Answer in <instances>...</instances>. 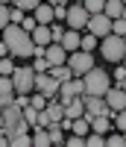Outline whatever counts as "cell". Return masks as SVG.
I'll return each instance as SVG.
<instances>
[{
    "mask_svg": "<svg viewBox=\"0 0 126 147\" xmlns=\"http://www.w3.org/2000/svg\"><path fill=\"white\" fill-rule=\"evenodd\" d=\"M3 35V44H6V50L15 56V59H32V38H29V32L27 30H21V24H6L3 30H0Z\"/></svg>",
    "mask_w": 126,
    "mask_h": 147,
    "instance_id": "obj_1",
    "label": "cell"
},
{
    "mask_svg": "<svg viewBox=\"0 0 126 147\" xmlns=\"http://www.w3.org/2000/svg\"><path fill=\"white\" fill-rule=\"evenodd\" d=\"M111 85V80H109V71L106 68H88L85 74H82V88H85V94H97V97H103L106 94V88Z\"/></svg>",
    "mask_w": 126,
    "mask_h": 147,
    "instance_id": "obj_2",
    "label": "cell"
},
{
    "mask_svg": "<svg viewBox=\"0 0 126 147\" xmlns=\"http://www.w3.org/2000/svg\"><path fill=\"white\" fill-rule=\"evenodd\" d=\"M100 50H103V56L109 59V62H123V56H126V41H123V35H115V32H109L103 35V41L97 44Z\"/></svg>",
    "mask_w": 126,
    "mask_h": 147,
    "instance_id": "obj_3",
    "label": "cell"
},
{
    "mask_svg": "<svg viewBox=\"0 0 126 147\" xmlns=\"http://www.w3.org/2000/svg\"><path fill=\"white\" fill-rule=\"evenodd\" d=\"M32 80H35L32 65H23V68H15V71H12V88H15L18 94L32 91Z\"/></svg>",
    "mask_w": 126,
    "mask_h": 147,
    "instance_id": "obj_4",
    "label": "cell"
},
{
    "mask_svg": "<svg viewBox=\"0 0 126 147\" xmlns=\"http://www.w3.org/2000/svg\"><path fill=\"white\" fill-rule=\"evenodd\" d=\"M65 62H68V68H70L73 77H82L88 68H94V56H91V53H85V50H73V53L65 59Z\"/></svg>",
    "mask_w": 126,
    "mask_h": 147,
    "instance_id": "obj_5",
    "label": "cell"
},
{
    "mask_svg": "<svg viewBox=\"0 0 126 147\" xmlns=\"http://www.w3.org/2000/svg\"><path fill=\"white\" fill-rule=\"evenodd\" d=\"M32 88L35 91H41L47 100H56V91H59V80H53L47 71H41V74H35V80H32Z\"/></svg>",
    "mask_w": 126,
    "mask_h": 147,
    "instance_id": "obj_6",
    "label": "cell"
},
{
    "mask_svg": "<svg viewBox=\"0 0 126 147\" xmlns=\"http://www.w3.org/2000/svg\"><path fill=\"white\" fill-rule=\"evenodd\" d=\"M82 106H85L82 118H88V121H91L94 115H109L106 100H103V97H97V94H82Z\"/></svg>",
    "mask_w": 126,
    "mask_h": 147,
    "instance_id": "obj_7",
    "label": "cell"
},
{
    "mask_svg": "<svg viewBox=\"0 0 126 147\" xmlns=\"http://www.w3.org/2000/svg\"><path fill=\"white\" fill-rule=\"evenodd\" d=\"M88 32L91 35H97V38H103V35H109L111 32V18H106L103 12H94V15H88Z\"/></svg>",
    "mask_w": 126,
    "mask_h": 147,
    "instance_id": "obj_8",
    "label": "cell"
},
{
    "mask_svg": "<svg viewBox=\"0 0 126 147\" xmlns=\"http://www.w3.org/2000/svg\"><path fill=\"white\" fill-rule=\"evenodd\" d=\"M65 21H68V30H85L88 12L82 9V3H73V6H68V12H65Z\"/></svg>",
    "mask_w": 126,
    "mask_h": 147,
    "instance_id": "obj_9",
    "label": "cell"
},
{
    "mask_svg": "<svg viewBox=\"0 0 126 147\" xmlns=\"http://www.w3.org/2000/svg\"><path fill=\"white\" fill-rule=\"evenodd\" d=\"M126 88L123 85H115V88H106V94H103V100H106V106H109V112H120V109L126 106V94H123Z\"/></svg>",
    "mask_w": 126,
    "mask_h": 147,
    "instance_id": "obj_10",
    "label": "cell"
},
{
    "mask_svg": "<svg viewBox=\"0 0 126 147\" xmlns=\"http://www.w3.org/2000/svg\"><path fill=\"white\" fill-rule=\"evenodd\" d=\"M44 59L50 65H65L68 53H65V47H62L59 41H50V44H44Z\"/></svg>",
    "mask_w": 126,
    "mask_h": 147,
    "instance_id": "obj_11",
    "label": "cell"
},
{
    "mask_svg": "<svg viewBox=\"0 0 126 147\" xmlns=\"http://www.w3.org/2000/svg\"><path fill=\"white\" fill-rule=\"evenodd\" d=\"M59 44L65 47V53H73V50H79V30H68V32H62Z\"/></svg>",
    "mask_w": 126,
    "mask_h": 147,
    "instance_id": "obj_12",
    "label": "cell"
},
{
    "mask_svg": "<svg viewBox=\"0 0 126 147\" xmlns=\"http://www.w3.org/2000/svg\"><path fill=\"white\" fill-rule=\"evenodd\" d=\"M32 12H35V15H32L35 24H53V6H50V3H38Z\"/></svg>",
    "mask_w": 126,
    "mask_h": 147,
    "instance_id": "obj_13",
    "label": "cell"
},
{
    "mask_svg": "<svg viewBox=\"0 0 126 147\" xmlns=\"http://www.w3.org/2000/svg\"><path fill=\"white\" fill-rule=\"evenodd\" d=\"M103 15L106 18H123V0H106L103 3Z\"/></svg>",
    "mask_w": 126,
    "mask_h": 147,
    "instance_id": "obj_14",
    "label": "cell"
},
{
    "mask_svg": "<svg viewBox=\"0 0 126 147\" xmlns=\"http://www.w3.org/2000/svg\"><path fill=\"white\" fill-rule=\"evenodd\" d=\"M82 112H85V106H82V97H73V100H68L65 103V118H82Z\"/></svg>",
    "mask_w": 126,
    "mask_h": 147,
    "instance_id": "obj_15",
    "label": "cell"
},
{
    "mask_svg": "<svg viewBox=\"0 0 126 147\" xmlns=\"http://www.w3.org/2000/svg\"><path fill=\"white\" fill-rule=\"evenodd\" d=\"M29 38H32V44H50V27L47 24H38V27H35L32 32H29Z\"/></svg>",
    "mask_w": 126,
    "mask_h": 147,
    "instance_id": "obj_16",
    "label": "cell"
},
{
    "mask_svg": "<svg viewBox=\"0 0 126 147\" xmlns=\"http://www.w3.org/2000/svg\"><path fill=\"white\" fill-rule=\"evenodd\" d=\"M88 127H91L94 132H103V136H106L109 127H111V118H109V115H94L91 121H88Z\"/></svg>",
    "mask_w": 126,
    "mask_h": 147,
    "instance_id": "obj_17",
    "label": "cell"
},
{
    "mask_svg": "<svg viewBox=\"0 0 126 147\" xmlns=\"http://www.w3.org/2000/svg\"><path fill=\"white\" fill-rule=\"evenodd\" d=\"M44 129H47L50 144H62V141H65V129H62V124H47Z\"/></svg>",
    "mask_w": 126,
    "mask_h": 147,
    "instance_id": "obj_18",
    "label": "cell"
},
{
    "mask_svg": "<svg viewBox=\"0 0 126 147\" xmlns=\"http://www.w3.org/2000/svg\"><path fill=\"white\" fill-rule=\"evenodd\" d=\"M29 141H32L35 147H50V138H47V129H44V127H38V124H35V132L29 136Z\"/></svg>",
    "mask_w": 126,
    "mask_h": 147,
    "instance_id": "obj_19",
    "label": "cell"
},
{
    "mask_svg": "<svg viewBox=\"0 0 126 147\" xmlns=\"http://www.w3.org/2000/svg\"><path fill=\"white\" fill-rule=\"evenodd\" d=\"M97 44H100V38H97V35H91V32H88V35H79V50L94 53V50H97Z\"/></svg>",
    "mask_w": 126,
    "mask_h": 147,
    "instance_id": "obj_20",
    "label": "cell"
},
{
    "mask_svg": "<svg viewBox=\"0 0 126 147\" xmlns=\"http://www.w3.org/2000/svg\"><path fill=\"white\" fill-rule=\"evenodd\" d=\"M47 74H50L53 80H59V82H62V80H70V77H73V74H70V68H65V65H50V71H47Z\"/></svg>",
    "mask_w": 126,
    "mask_h": 147,
    "instance_id": "obj_21",
    "label": "cell"
},
{
    "mask_svg": "<svg viewBox=\"0 0 126 147\" xmlns=\"http://www.w3.org/2000/svg\"><path fill=\"white\" fill-rule=\"evenodd\" d=\"M103 144H106L103 132H91V129L85 132V147H103Z\"/></svg>",
    "mask_w": 126,
    "mask_h": 147,
    "instance_id": "obj_22",
    "label": "cell"
},
{
    "mask_svg": "<svg viewBox=\"0 0 126 147\" xmlns=\"http://www.w3.org/2000/svg\"><path fill=\"white\" fill-rule=\"evenodd\" d=\"M21 115H23V121H27L29 127H35V121H38V109H32V106L27 103V106L21 109Z\"/></svg>",
    "mask_w": 126,
    "mask_h": 147,
    "instance_id": "obj_23",
    "label": "cell"
},
{
    "mask_svg": "<svg viewBox=\"0 0 126 147\" xmlns=\"http://www.w3.org/2000/svg\"><path fill=\"white\" fill-rule=\"evenodd\" d=\"M9 144H12V147H29L32 141H29L27 132H18V136H9Z\"/></svg>",
    "mask_w": 126,
    "mask_h": 147,
    "instance_id": "obj_24",
    "label": "cell"
},
{
    "mask_svg": "<svg viewBox=\"0 0 126 147\" xmlns=\"http://www.w3.org/2000/svg\"><path fill=\"white\" fill-rule=\"evenodd\" d=\"M103 3L106 0H82V9L88 15H94V12H103Z\"/></svg>",
    "mask_w": 126,
    "mask_h": 147,
    "instance_id": "obj_25",
    "label": "cell"
},
{
    "mask_svg": "<svg viewBox=\"0 0 126 147\" xmlns=\"http://www.w3.org/2000/svg\"><path fill=\"white\" fill-rule=\"evenodd\" d=\"M29 106H32V109H38V112H44V106H47V97H44L41 91H35V94L29 97Z\"/></svg>",
    "mask_w": 126,
    "mask_h": 147,
    "instance_id": "obj_26",
    "label": "cell"
},
{
    "mask_svg": "<svg viewBox=\"0 0 126 147\" xmlns=\"http://www.w3.org/2000/svg\"><path fill=\"white\" fill-rule=\"evenodd\" d=\"M0 94H3V97H15V88H12V77H0Z\"/></svg>",
    "mask_w": 126,
    "mask_h": 147,
    "instance_id": "obj_27",
    "label": "cell"
},
{
    "mask_svg": "<svg viewBox=\"0 0 126 147\" xmlns=\"http://www.w3.org/2000/svg\"><path fill=\"white\" fill-rule=\"evenodd\" d=\"M12 3H15V6L21 9V12H32L35 6H38V3H41V0H12Z\"/></svg>",
    "mask_w": 126,
    "mask_h": 147,
    "instance_id": "obj_28",
    "label": "cell"
},
{
    "mask_svg": "<svg viewBox=\"0 0 126 147\" xmlns=\"http://www.w3.org/2000/svg\"><path fill=\"white\" fill-rule=\"evenodd\" d=\"M12 71H15V65H12V59L0 56V77H12Z\"/></svg>",
    "mask_w": 126,
    "mask_h": 147,
    "instance_id": "obj_29",
    "label": "cell"
},
{
    "mask_svg": "<svg viewBox=\"0 0 126 147\" xmlns=\"http://www.w3.org/2000/svg\"><path fill=\"white\" fill-rule=\"evenodd\" d=\"M62 144L65 147H85V136H76V132H73V136H68Z\"/></svg>",
    "mask_w": 126,
    "mask_h": 147,
    "instance_id": "obj_30",
    "label": "cell"
},
{
    "mask_svg": "<svg viewBox=\"0 0 126 147\" xmlns=\"http://www.w3.org/2000/svg\"><path fill=\"white\" fill-rule=\"evenodd\" d=\"M32 59H35V62H32V71H35V74H41V71H50V62H47L44 56H32Z\"/></svg>",
    "mask_w": 126,
    "mask_h": 147,
    "instance_id": "obj_31",
    "label": "cell"
},
{
    "mask_svg": "<svg viewBox=\"0 0 126 147\" xmlns=\"http://www.w3.org/2000/svg\"><path fill=\"white\" fill-rule=\"evenodd\" d=\"M111 32H115V35H123V32H126V18H115V21H111Z\"/></svg>",
    "mask_w": 126,
    "mask_h": 147,
    "instance_id": "obj_32",
    "label": "cell"
},
{
    "mask_svg": "<svg viewBox=\"0 0 126 147\" xmlns=\"http://www.w3.org/2000/svg\"><path fill=\"white\" fill-rule=\"evenodd\" d=\"M47 27H50V41H59L62 32H65V27H62V24H47Z\"/></svg>",
    "mask_w": 126,
    "mask_h": 147,
    "instance_id": "obj_33",
    "label": "cell"
},
{
    "mask_svg": "<svg viewBox=\"0 0 126 147\" xmlns=\"http://www.w3.org/2000/svg\"><path fill=\"white\" fill-rule=\"evenodd\" d=\"M106 144H109V147H123V144H126V138H123V132L117 129L111 138H106Z\"/></svg>",
    "mask_w": 126,
    "mask_h": 147,
    "instance_id": "obj_34",
    "label": "cell"
},
{
    "mask_svg": "<svg viewBox=\"0 0 126 147\" xmlns=\"http://www.w3.org/2000/svg\"><path fill=\"white\" fill-rule=\"evenodd\" d=\"M126 82V68L117 62V68H115V85H123ZM123 88H126V85H123Z\"/></svg>",
    "mask_w": 126,
    "mask_h": 147,
    "instance_id": "obj_35",
    "label": "cell"
},
{
    "mask_svg": "<svg viewBox=\"0 0 126 147\" xmlns=\"http://www.w3.org/2000/svg\"><path fill=\"white\" fill-rule=\"evenodd\" d=\"M23 21V12L15 6V9H9V24H21Z\"/></svg>",
    "mask_w": 126,
    "mask_h": 147,
    "instance_id": "obj_36",
    "label": "cell"
},
{
    "mask_svg": "<svg viewBox=\"0 0 126 147\" xmlns=\"http://www.w3.org/2000/svg\"><path fill=\"white\" fill-rule=\"evenodd\" d=\"M6 24H9V6H3V3H0V30H3Z\"/></svg>",
    "mask_w": 126,
    "mask_h": 147,
    "instance_id": "obj_37",
    "label": "cell"
},
{
    "mask_svg": "<svg viewBox=\"0 0 126 147\" xmlns=\"http://www.w3.org/2000/svg\"><path fill=\"white\" fill-rule=\"evenodd\" d=\"M35 27H38V24H35V18H23V21H21V30H27V32H32Z\"/></svg>",
    "mask_w": 126,
    "mask_h": 147,
    "instance_id": "obj_38",
    "label": "cell"
},
{
    "mask_svg": "<svg viewBox=\"0 0 126 147\" xmlns=\"http://www.w3.org/2000/svg\"><path fill=\"white\" fill-rule=\"evenodd\" d=\"M65 12H68V6H56L53 9V21H65Z\"/></svg>",
    "mask_w": 126,
    "mask_h": 147,
    "instance_id": "obj_39",
    "label": "cell"
},
{
    "mask_svg": "<svg viewBox=\"0 0 126 147\" xmlns=\"http://www.w3.org/2000/svg\"><path fill=\"white\" fill-rule=\"evenodd\" d=\"M44 3H50V6H65L68 0H44Z\"/></svg>",
    "mask_w": 126,
    "mask_h": 147,
    "instance_id": "obj_40",
    "label": "cell"
},
{
    "mask_svg": "<svg viewBox=\"0 0 126 147\" xmlns=\"http://www.w3.org/2000/svg\"><path fill=\"white\" fill-rule=\"evenodd\" d=\"M6 144H9V138H6V132L0 129V147H6Z\"/></svg>",
    "mask_w": 126,
    "mask_h": 147,
    "instance_id": "obj_41",
    "label": "cell"
},
{
    "mask_svg": "<svg viewBox=\"0 0 126 147\" xmlns=\"http://www.w3.org/2000/svg\"><path fill=\"white\" fill-rule=\"evenodd\" d=\"M6 53H9V50H6V44H3V41H0V56H6Z\"/></svg>",
    "mask_w": 126,
    "mask_h": 147,
    "instance_id": "obj_42",
    "label": "cell"
},
{
    "mask_svg": "<svg viewBox=\"0 0 126 147\" xmlns=\"http://www.w3.org/2000/svg\"><path fill=\"white\" fill-rule=\"evenodd\" d=\"M0 3H3V6H9V3H12V0H0Z\"/></svg>",
    "mask_w": 126,
    "mask_h": 147,
    "instance_id": "obj_43",
    "label": "cell"
},
{
    "mask_svg": "<svg viewBox=\"0 0 126 147\" xmlns=\"http://www.w3.org/2000/svg\"><path fill=\"white\" fill-rule=\"evenodd\" d=\"M0 129H3V115H0Z\"/></svg>",
    "mask_w": 126,
    "mask_h": 147,
    "instance_id": "obj_44",
    "label": "cell"
},
{
    "mask_svg": "<svg viewBox=\"0 0 126 147\" xmlns=\"http://www.w3.org/2000/svg\"><path fill=\"white\" fill-rule=\"evenodd\" d=\"M0 41H3V38H0Z\"/></svg>",
    "mask_w": 126,
    "mask_h": 147,
    "instance_id": "obj_45",
    "label": "cell"
}]
</instances>
